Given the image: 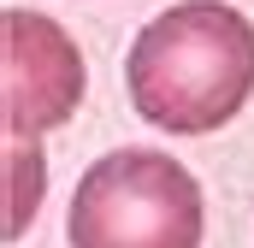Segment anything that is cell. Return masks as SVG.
<instances>
[{"label": "cell", "mask_w": 254, "mask_h": 248, "mask_svg": "<svg viewBox=\"0 0 254 248\" xmlns=\"http://www.w3.org/2000/svg\"><path fill=\"white\" fill-rule=\"evenodd\" d=\"M125 77L154 130L207 136L254 95V24L225 0H184L136 36Z\"/></svg>", "instance_id": "1"}, {"label": "cell", "mask_w": 254, "mask_h": 248, "mask_svg": "<svg viewBox=\"0 0 254 248\" xmlns=\"http://www.w3.org/2000/svg\"><path fill=\"white\" fill-rule=\"evenodd\" d=\"M71 248H201V184L160 148L101 154L71 195Z\"/></svg>", "instance_id": "2"}, {"label": "cell", "mask_w": 254, "mask_h": 248, "mask_svg": "<svg viewBox=\"0 0 254 248\" xmlns=\"http://www.w3.org/2000/svg\"><path fill=\"white\" fill-rule=\"evenodd\" d=\"M6 166H12V195H6V237L24 231V219L42 201V154H24V136H6Z\"/></svg>", "instance_id": "4"}, {"label": "cell", "mask_w": 254, "mask_h": 248, "mask_svg": "<svg viewBox=\"0 0 254 248\" xmlns=\"http://www.w3.org/2000/svg\"><path fill=\"white\" fill-rule=\"evenodd\" d=\"M0 95H6V136H36L77 113L83 60L54 18L24 6L0 18Z\"/></svg>", "instance_id": "3"}]
</instances>
